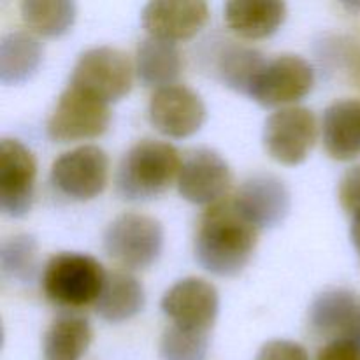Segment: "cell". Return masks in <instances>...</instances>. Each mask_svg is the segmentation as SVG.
I'll use <instances>...</instances> for the list:
<instances>
[{"instance_id":"cell-23","label":"cell","mask_w":360,"mask_h":360,"mask_svg":"<svg viewBox=\"0 0 360 360\" xmlns=\"http://www.w3.org/2000/svg\"><path fill=\"white\" fill-rule=\"evenodd\" d=\"M266 58L257 49L225 44L218 51L217 74L225 86L250 95L253 84L266 67Z\"/></svg>"},{"instance_id":"cell-26","label":"cell","mask_w":360,"mask_h":360,"mask_svg":"<svg viewBox=\"0 0 360 360\" xmlns=\"http://www.w3.org/2000/svg\"><path fill=\"white\" fill-rule=\"evenodd\" d=\"M210 333L171 326L160 340V360H206Z\"/></svg>"},{"instance_id":"cell-17","label":"cell","mask_w":360,"mask_h":360,"mask_svg":"<svg viewBox=\"0 0 360 360\" xmlns=\"http://www.w3.org/2000/svg\"><path fill=\"white\" fill-rule=\"evenodd\" d=\"M322 137L330 158L352 160L360 155V98H343L323 111Z\"/></svg>"},{"instance_id":"cell-11","label":"cell","mask_w":360,"mask_h":360,"mask_svg":"<svg viewBox=\"0 0 360 360\" xmlns=\"http://www.w3.org/2000/svg\"><path fill=\"white\" fill-rule=\"evenodd\" d=\"M148 116L155 129L167 137L183 139L199 132L206 122V105L197 91L183 84L160 88L151 95Z\"/></svg>"},{"instance_id":"cell-14","label":"cell","mask_w":360,"mask_h":360,"mask_svg":"<svg viewBox=\"0 0 360 360\" xmlns=\"http://www.w3.org/2000/svg\"><path fill=\"white\" fill-rule=\"evenodd\" d=\"M220 309L214 285L202 278H185L172 285L162 299V311L172 326L210 333Z\"/></svg>"},{"instance_id":"cell-15","label":"cell","mask_w":360,"mask_h":360,"mask_svg":"<svg viewBox=\"0 0 360 360\" xmlns=\"http://www.w3.org/2000/svg\"><path fill=\"white\" fill-rule=\"evenodd\" d=\"M239 213L257 229H273L290 211V192L280 178L257 174L246 179L232 199Z\"/></svg>"},{"instance_id":"cell-18","label":"cell","mask_w":360,"mask_h":360,"mask_svg":"<svg viewBox=\"0 0 360 360\" xmlns=\"http://www.w3.org/2000/svg\"><path fill=\"white\" fill-rule=\"evenodd\" d=\"M225 23L243 39L273 35L287 18V4L278 0H231L224 9Z\"/></svg>"},{"instance_id":"cell-13","label":"cell","mask_w":360,"mask_h":360,"mask_svg":"<svg viewBox=\"0 0 360 360\" xmlns=\"http://www.w3.org/2000/svg\"><path fill=\"white\" fill-rule=\"evenodd\" d=\"M232 185V172L220 153L207 148L193 150L183 158L178 190L183 199L200 206H213Z\"/></svg>"},{"instance_id":"cell-27","label":"cell","mask_w":360,"mask_h":360,"mask_svg":"<svg viewBox=\"0 0 360 360\" xmlns=\"http://www.w3.org/2000/svg\"><path fill=\"white\" fill-rule=\"evenodd\" d=\"M340 204L348 214H360V165H355L343 174L338 190Z\"/></svg>"},{"instance_id":"cell-19","label":"cell","mask_w":360,"mask_h":360,"mask_svg":"<svg viewBox=\"0 0 360 360\" xmlns=\"http://www.w3.org/2000/svg\"><path fill=\"white\" fill-rule=\"evenodd\" d=\"M183 69V58L176 42L148 37L137 48L136 72L144 86L157 90L174 84Z\"/></svg>"},{"instance_id":"cell-25","label":"cell","mask_w":360,"mask_h":360,"mask_svg":"<svg viewBox=\"0 0 360 360\" xmlns=\"http://www.w3.org/2000/svg\"><path fill=\"white\" fill-rule=\"evenodd\" d=\"M37 241L28 234L6 239L0 246V269L6 280L30 283L37 273Z\"/></svg>"},{"instance_id":"cell-22","label":"cell","mask_w":360,"mask_h":360,"mask_svg":"<svg viewBox=\"0 0 360 360\" xmlns=\"http://www.w3.org/2000/svg\"><path fill=\"white\" fill-rule=\"evenodd\" d=\"M91 327L86 319L62 315L53 320L42 338L44 360H81L91 345Z\"/></svg>"},{"instance_id":"cell-20","label":"cell","mask_w":360,"mask_h":360,"mask_svg":"<svg viewBox=\"0 0 360 360\" xmlns=\"http://www.w3.org/2000/svg\"><path fill=\"white\" fill-rule=\"evenodd\" d=\"M144 301L146 295L139 280L127 271H115L105 278L95 309L105 322L122 323L139 315L144 308Z\"/></svg>"},{"instance_id":"cell-12","label":"cell","mask_w":360,"mask_h":360,"mask_svg":"<svg viewBox=\"0 0 360 360\" xmlns=\"http://www.w3.org/2000/svg\"><path fill=\"white\" fill-rule=\"evenodd\" d=\"M308 326L316 340L360 345V297L347 288L322 292L309 306Z\"/></svg>"},{"instance_id":"cell-21","label":"cell","mask_w":360,"mask_h":360,"mask_svg":"<svg viewBox=\"0 0 360 360\" xmlns=\"http://www.w3.org/2000/svg\"><path fill=\"white\" fill-rule=\"evenodd\" d=\"M42 62V46L27 32H11L0 42V81L21 84L37 72Z\"/></svg>"},{"instance_id":"cell-30","label":"cell","mask_w":360,"mask_h":360,"mask_svg":"<svg viewBox=\"0 0 360 360\" xmlns=\"http://www.w3.org/2000/svg\"><path fill=\"white\" fill-rule=\"evenodd\" d=\"M352 241H354L355 248L360 253V214L354 217V221H352Z\"/></svg>"},{"instance_id":"cell-3","label":"cell","mask_w":360,"mask_h":360,"mask_svg":"<svg viewBox=\"0 0 360 360\" xmlns=\"http://www.w3.org/2000/svg\"><path fill=\"white\" fill-rule=\"evenodd\" d=\"M105 278L104 267L94 257L63 252L46 264L42 290L55 306L77 309L98 301Z\"/></svg>"},{"instance_id":"cell-5","label":"cell","mask_w":360,"mask_h":360,"mask_svg":"<svg viewBox=\"0 0 360 360\" xmlns=\"http://www.w3.org/2000/svg\"><path fill=\"white\" fill-rule=\"evenodd\" d=\"M134 67L122 49L98 46L76 62L69 86L79 88L105 104L118 102L132 90Z\"/></svg>"},{"instance_id":"cell-6","label":"cell","mask_w":360,"mask_h":360,"mask_svg":"<svg viewBox=\"0 0 360 360\" xmlns=\"http://www.w3.org/2000/svg\"><path fill=\"white\" fill-rule=\"evenodd\" d=\"M111 122L109 104L69 86L56 102L48 120V136L58 143L94 139L108 130Z\"/></svg>"},{"instance_id":"cell-1","label":"cell","mask_w":360,"mask_h":360,"mask_svg":"<svg viewBox=\"0 0 360 360\" xmlns=\"http://www.w3.org/2000/svg\"><path fill=\"white\" fill-rule=\"evenodd\" d=\"M259 231L231 200L210 206L197 227L193 252L207 273L231 278L248 266L255 252Z\"/></svg>"},{"instance_id":"cell-16","label":"cell","mask_w":360,"mask_h":360,"mask_svg":"<svg viewBox=\"0 0 360 360\" xmlns=\"http://www.w3.org/2000/svg\"><path fill=\"white\" fill-rule=\"evenodd\" d=\"M210 7L200 0H157L144 6L141 20L150 37L183 41L202 30Z\"/></svg>"},{"instance_id":"cell-8","label":"cell","mask_w":360,"mask_h":360,"mask_svg":"<svg viewBox=\"0 0 360 360\" xmlns=\"http://www.w3.org/2000/svg\"><path fill=\"white\" fill-rule=\"evenodd\" d=\"M109 158L98 146H79L53 162L51 183L69 199L91 200L104 192Z\"/></svg>"},{"instance_id":"cell-2","label":"cell","mask_w":360,"mask_h":360,"mask_svg":"<svg viewBox=\"0 0 360 360\" xmlns=\"http://www.w3.org/2000/svg\"><path fill=\"white\" fill-rule=\"evenodd\" d=\"M181 157L172 144L143 139L134 144L118 165L116 192L123 200L143 202L167 192L181 171Z\"/></svg>"},{"instance_id":"cell-10","label":"cell","mask_w":360,"mask_h":360,"mask_svg":"<svg viewBox=\"0 0 360 360\" xmlns=\"http://www.w3.org/2000/svg\"><path fill=\"white\" fill-rule=\"evenodd\" d=\"M37 162L18 139L0 143V210L11 218H21L34 202Z\"/></svg>"},{"instance_id":"cell-4","label":"cell","mask_w":360,"mask_h":360,"mask_svg":"<svg viewBox=\"0 0 360 360\" xmlns=\"http://www.w3.org/2000/svg\"><path fill=\"white\" fill-rule=\"evenodd\" d=\"M164 248V227L153 217L123 213L108 225L104 250L127 269H148Z\"/></svg>"},{"instance_id":"cell-7","label":"cell","mask_w":360,"mask_h":360,"mask_svg":"<svg viewBox=\"0 0 360 360\" xmlns=\"http://www.w3.org/2000/svg\"><path fill=\"white\" fill-rule=\"evenodd\" d=\"M316 118L308 108H283L273 112L264 127V146L273 160L297 165L308 158L316 141Z\"/></svg>"},{"instance_id":"cell-24","label":"cell","mask_w":360,"mask_h":360,"mask_svg":"<svg viewBox=\"0 0 360 360\" xmlns=\"http://www.w3.org/2000/svg\"><path fill=\"white\" fill-rule=\"evenodd\" d=\"M25 25L44 37H58L76 20V4L69 0H25L20 6Z\"/></svg>"},{"instance_id":"cell-29","label":"cell","mask_w":360,"mask_h":360,"mask_svg":"<svg viewBox=\"0 0 360 360\" xmlns=\"http://www.w3.org/2000/svg\"><path fill=\"white\" fill-rule=\"evenodd\" d=\"M316 360H360V345L348 341L327 343L320 348Z\"/></svg>"},{"instance_id":"cell-9","label":"cell","mask_w":360,"mask_h":360,"mask_svg":"<svg viewBox=\"0 0 360 360\" xmlns=\"http://www.w3.org/2000/svg\"><path fill=\"white\" fill-rule=\"evenodd\" d=\"M313 84L315 70L308 60L297 55H281L266 63L250 97L260 105L276 108L304 98Z\"/></svg>"},{"instance_id":"cell-28","label":"cell","mask_w":360,"mask_h":360,"mask_svg":"<svg viewBox=\"0 0 360 360\" xmlns=\"http://www.w3.org/2000/svg\"><path fill=\"white\" fill-rule=\"evenodd\" d=\"M255 360H309L308 352L295 341L274 340L264 345Z\"/></svg>"}]
</instances>
